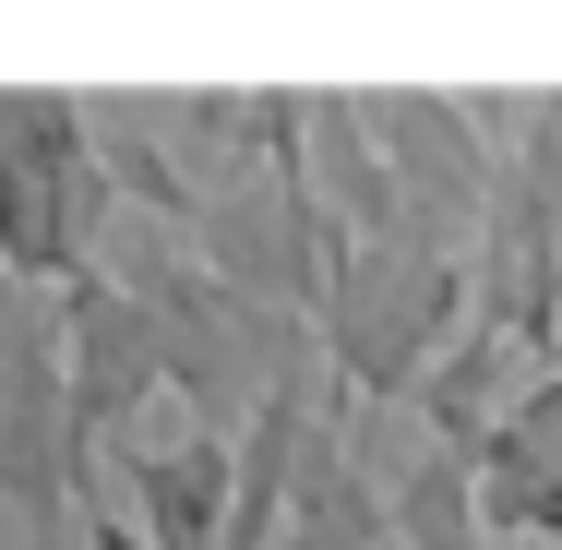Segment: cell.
<instances>
[{"label": "cell", "instance_id": "10", "mask_svg": "<svg viewBox=\"0 0 562 550\" xmlns=\"http://www.w3.org/2000/svg\"><path fill=\"white\" fill-rule=\"evenodd\" d=\"M85 550H144V527H120L109 503H97V515H85Z\"/></svg>", "mask_w": 562, "mask_h": 550}, {"label": "cell", "instance_id": "9", "mask_svg": "<svg viewBox=\"0 0 562 550\" xmlns=\"http://www.w3.org/2000/svg\"><path fill=\"white\" fill-rule=\"evenodd\" d=\"M479 527H491V550H562V467L491 431L479 442Z\"/></svg>", "mask_w": 562, "mask_h": 550}, {"label": "cell", "instance_id": "2", "mask_svg": "<svg viewBox=\"0 0 562 550\" xmlns=\"http://www.w3.org/2000/svg\"><path fill=\"white\" fill-rule=\"evenodd\" d=\"M479 312V263H443L419 239H383V251H336V288H324V359H336V395L371 419L395 395H419L443 371V347Z\"/></svg>", "mask_w": 562, "mask_h": 550}, {"label": "cell", "instance_id": "8", "mask_svg": "<svg viewBox=\"0 0 562 550\" xmlns=\"http://www.w3.org/2000/svg\"><path fill=\"white\" fill-rule=\"evenodd\" d=\"M395 550H491V527H479V454H454V442L407 454V479H395Z\"/></svg>", "mask_w": 562, "mask_h": 550}, {"label": "cell", "instance_id": "1", "mask_svg": "<svg viewBox=\"0 0 562 550\" xmlns=\"http://www.w3.org/2000/svg\"><path fill=\"white\" fill-rule=\"evenodd\" d=\"M109 168H97V132H85V97L60 85H0V276L60 300L72 276L109 263Z\"/></svg>", "mask_w": 562, "mask_h": 550}, {"label": "cell", "instance_id": "7", "mask_svg": "<svg viewBox=\"0 0 562 550\" xmlns=\"http://www.w3.org/2000/svg\"><path fill=\"white\" fill-rule=\"evenodd\" d=\"M85 132H97V168H109V192L132 204V216H156L168 239H192V227H204V192L180 180V156H168V132H156V97L97 85V97H85Z\"/></svg>", "mask_w": 562, "mask_h": 550}, {"label": "cell", "instance_id": "5", "mask_svg": "<svg viewBox=\"0 0 562 550\" xmlns=\"http://www.w3.org/2000/svg\"><path fill=\"white\" fill-rule=\"evenodd\" d=\"M227 515H239V431H180L132 454V527L156 550H227Z\"/></svg>", "mask_w": 562, "mask_h": 550}, {"label": "cell", "instance_id": "4", "mask_svg": "<svg viewBox=\"0 0 562 550\" xmlns=\"http://www.w3.org/2000/svg\"><path fill=\"white\" fill-rule=\"evenodd\" d=\"M156 383H168V347H156V312L120 288V263L72 276V288H60V407H72L85 479H97V454L156 407Z\"/></svg>", "mask_w": 562, "mask_h": 550}, {"label": "cell", "instance_id": "3", "mask_svg": "<svg viewBox=\"0 0 562 550\" xmlns=\"http://www.w3.org/2000/svg\"><path fill=\"white\" fill-rule=\"evenodd\" d=\"M359 120H371V144H383V168H395V192H407V239L443 251V263H479L503 156H491V132L467 120V97H443V85H371Z\"/></svg>", "mask_w": 562, "mask_h": 550}, {"label": "cell", "instance_id": "6", "mask_svg": "<svg viewBox=\"0 0 562 550\" xmlns=\"http://www.w3.org/2000/svg\"><path fill=\"white\" fill-rule=\"evenodd\" d=\"M276 550H395V491L359 467V407L312 431L300 454V491H288V527Z\"/></svg>", "mask_w": 562, "mask_h": 550}]
</instances>
